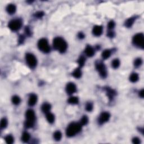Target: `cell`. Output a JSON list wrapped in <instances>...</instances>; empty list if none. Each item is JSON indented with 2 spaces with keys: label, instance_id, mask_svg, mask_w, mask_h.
Returning a JSON list of instances; mask_svg holds the SVG:
<instances>
[{
  "label": "cell",
  "instance_id": "cell-1",
  "mask_svg": "<svg viewBox=\"0 0 144 144\" xmlns=\"http://www.w3.org/2000/svg\"><path fill=\"white\" fill-rule=\"evenodd\" d=\"M53 46L55 50L60 53H64L68 48V44L65 41L62 37H58L54 38Z\"/></svg>",
  "mask_w": 144,
  "mask_h": 144
},
{
  "label": "cell",
  "instance_id": "cell-2",
  "mask_svg": "<svg viewBox=\"0 0 144 144\" xmlns=\"http://www.w3.org/2000/svg\"><path fill=\"white\" fill-rule=\"evenodd\" d=\"M82 126L80 123H71L66 129V135L68 137H71L80 132Z\"/></svg>",
  "mask_w": 144,
  "mask_h": 144
},
{
  "label": "cell",
  "instance_id": "cell-3",
  "mask_svg": "<svg viewBox=\"0 0 144 144\" xmlns=\"http://www.w3.org/2000/svg\"><path fill=\"white\" fill-rule=\"evenodd\" d=\"M144 36L142 33H137L135 35L132 39V43L137 47L140 48L141 49L144 48Z\"/></svg>",
  "mask_w": 144,
  "mask_h": 144
},
{
  "label": "cell",
  "instance_id": "cell-4",
  "mask_svg": "<svg viewBox=\"0 0 144 144\" xmlns=\"http://www.w3.org/2000/svg\"><path fill=\"white\" fill-rule=\"evenodd\" d=\"M38 47L40 51L44 53H48L50 52V47L48 41L46 38H41L38 42Z\"/></svg>",
  "mask_w": 144,
  "mask_h": 144
},
{
  "label": "cell",
  "instance_id": "cell-5",
  "mask_svg": "<svg viewBox=\"0 0 144 144\" xmlns=\"http://www.w3.org/2000/svg\"><path fill=\"white\" fill-rule=\"evenodd\" d=\"M95 67L99 74L102 78H106L107 76V71L106 69V66L105 64L101 61H98L95 63Z\"/></svg>",
  "mask_w": 144,
  "mask_h": 144
},
{
  "label": "cell",
  "instance_id": "cell-6",
  "mask_svg": "<svg viewBox=\"0 0 144 144\" xmlns=\"http://www.w3.org/2000/svg\"><path fill=\"white\" fill-rule=\"evenodd\" d=\"M26 59L27 64L30 68H34L37 66V60L33 54L27 53L26 55Z\"/></svg>",
  "mask_w": 144,
  "mask_h": 144
},
{
  "label": "cell",
  "instance_id": "cell-7",
  "mask_svg": "<svg viewBox=\"0 0 144 144\" xmlns=\"http://www.w3.org/2000/svg\"><path fill=\"white\" fill-rule=\"evenodd\" d=\"M22 26V21L20 19H14L10 21L9 23V28L12 31H17Z\"/></svg>",
  "mask_w": 144,
  "mask_h": 144
},
{
  "label": "cell",
  "instance_id": "cell-8",
  "mask_svg": "<svg viewBox=\"0 0 144 144\" xmlns=\"http://www.w3.org/2000/svg\"><path fill=\"white\" fill-rule=\"evenodd\" d=\"M110 118V114L108 112H103L100 114V117L99 118V123L100 125H102V124L106 123L108 121H109V119Z\"/></svg>",
  "mask_w": 144,
  "mask_h": 144
},
{
  "label": "cell",
  "instance_id": "cell-9",
  "mask_svg": "<svg viewBox=\"0 0 144 144\" xmlns=\"http://www.w3.org/2000/svg\"><path fill=\"white\" fill-rule=\"evenodd\" d=\"M26 120L30 121L35 123L36 117L35 111L33 110L29 109L26 111Z\"/></svg>",
  "mask_w": 144,
  "mask_h": 144
},
{
  "label": "cell",
  "instance_id": "cell-10",
  "mask_svg": "<svg viewBox=\"0 0 144 144\" xmlns=\"http://www.w3.org/2000/svg\"><path fill=\"white\" fill-rule=\"evenodd\" d=\"M66 92L68 94L72 95L74 93H75L77 91V87L73 83L70 82L67 84L66 86Z\"/></svg>",
  "mask_w": 144,
  "mask_h": 144
},
{
  "label": "cell",
  "instance_id": "cell-11",
  "mask_svg": "<svg viewBox=\"0 0 144 144\" xmlns=\"http://www.w3.org/2000/svg\"><path fill=\"white\" fill-rule=\"evenodd\" d=\"M105 90L106 91V92H107V95L109 98L110 101H112L113 99H114L115 96H116L117 93L115 90H113L110 87H105Z\"/></svg>",
  "mask_w": 144,
  "mask_h": 144
},
{
  "label": "cell",
  "instance_id": "cell-12",
  "mask_svg": "<svg viewBox=\"0 0 144 144\" xmlns=\"http://www.w3.org/2000/svg\"><path fill=\"white\" fill-rule=\"evenodd\" d=\"M103 28L101 26H95L92 29L93 35L95 36H100L102 33Z\"/></svg>",
  "mask_w": 144,
  "mask_h": 144
},
{
  "label": "cell",
  "instance_id": "cell-13",
  "mask_svg": "<svg viewBox=\"0 0 144 144\" xmlns=\"http://www.w3.org/2000/svg\"><path fill=\"white\" fill-rule=\"evenodd\" d=\"M84 53L88 57H92L95 55V50L92 46L87 45L84 50Z\"/></svg>",
  "mask_w": 144,
  "mask_h": 144
},
{
  "label": "cell",
  "instance_id": "cell-14",
  "mask_svg": "<svg viewBox=\"0 0 144 144\" xmlns=\"http://www.w3.org/2000/svg\"><path fill=\"white\" fill-rule=\"evenodd\" d=\"M37 101V96L35 94H31L28 100V105L32 107L34 106L36 104Z\"/></svg>",
  "mask_w": 144,
  "mask_h": 144
},
{
  "label": "cell",
  "instance_id": "cell-15",
  "mask_svg": "<svg viewBox=\"0 0 144 144\" xmlns=\"http://www.w3.org/2000/svg\"><path fill=\"white\" fill-rule=\"evenodd\" d=\"M6 10L9 14H13L16 12L17 8L14 4H9L6 7Z\"/></svg>",
  "mask_w": 144,
  "mask_h": 144
},
{
  "label": "cell",
  "instance_id": "cell-16",
  "mask_svg": "<svg viewBox=\"0 0 144 144\" xmlns=\"http://www.w3.org/2000/svg\"><path fill=\"white\" fill-rule=\"evenodd\" d=\"M137 19L136 17H133L131 18H129V19H128L125 22V26L127 28H130V27H132L134 24L135 21Z\"/></svg>",
  "mask_w": 144,
  "mask_h": 144
},
{
  "label": "cell",
  "instance_id": "cell-17",
  "mask_svg": "<svg viewBox=\"0 0 144 144\" xmlns=\"http://www.w3.org/2000/svg\"><path fill=\"white\" fill-rule=\"evenodd\" d=\"M51 106L50 104L44 103L42 105V107H41V109H42V111L43 112L47 114V113L50 112V110H51Z\"/></svg>",
  "mask_w": 144,
  "mask_h": 144
},
{
  "label": "cell",
  "instance_id": "cell-18",
  "mask_svg": "<svg viewBox=\"0 0 144 144\" xmlns=\"http://www.w3.org/2000/svg\"><path fill=\"white\" fill-rule=\"evenodd\" d=\"M72 75L75 78H80L82 76V72L80 68L79 67L78 68H76L74 71L72 73Z\"/></svg>",
  "mask_w": 144,
  "mask_h": 144
},
{
  "label": "cell",
  "instance_id": "cell-19",
  "mask_svg": "<svg viewBox=\"0 0 144 144\" xmlns=\"http://www.w3.org/2000/svg\"><path fill=\"white\" fill-rule=\"evenodd\" d=\"M46 119L50 123H53L55 121V116L53 113L48 112L46 114Z\"/></svg>",
  "mask_w": 144,
  "mask_h": 144
},
{
  "label": "cell",
  "instance_id": "cell-20",
  "mask_svg": "<svg viewBox=\"0 0 144 144\" xmlns=\"http://www.w3.org/2000/svg\"><path fill=\"white\" fill-rule=\"evenodd\" d=\"M138 79H139V76H138V74L136 73H134L131 74L130 77H129V80L131 82L135 83L137 82Z\"/></svg>",
  "mask_w": 144,
  "mask_h": 144
},
{
  "label": "cell",
  "instance_id": "cell-21",
  "mask_svg": "<svg viewBox=\"0 0 144 144\" xmlns=\"http://www.w3.org/2000/svg\"><path fill=\"white\" fill-rule=\"evenodd\" d=\"M111 54V52L110 50H104L101 54L102 59H104V60H106V59H108L110 56Z\"/></svg>",
  "mask_w": 144,
  "mask_h": 144
},
{
  "label": "cell",
  "instance_id": "cell-22",
  "mask_svg": "<svg viewBox=\"0 0 144 144\" xmlns=\"http://www.w3.org/2000/svg\"><path fill=\"white\" fill-rule=\"evenodd\" d=\"M30 138V135L29 134L28 132H25L23 133V135H22L21 140H22V141L24 142V143H28V142L29 141Z\"/></svg>",
  "mask_w": 144,
  "mask_h": 144
},
{
  "label": "cell",
  "instance_id": "cell-23",
  "mask_svg": "<svg viewBox=\"0 0 144 144\" xmlns=\"http://www.w3.org/2000/svg\"><path fill=\"white\" fill-rule=\"evenodd\" d=\"M68 102L71 104H78L79 99L76 96H72L68 99Z\"/></svg>",
  "mask_w": 144,
  "mask_h": 144
},
{
  "label": "cell",
  "instance_id": "cell-24",
  "mask_svg": "<svg viewBox=\"0 0 144 144\" xmlns=\"http://www.w3.org/2000/svg\"><path fill=\"white\" fill-rule=\"evenodd\" d=\"M85 62H86L85 57L83 56H80V57L78 60V64H79L80 68L83 66L84 65V64H85Z\"/></svg>",
  "mask_w": 144,
  "mask_h": 144
},
{
  "label": "cell",
  "instance_id": "cell-25",
  "mask_svg": "<svg viewBox=\"0 0 144 144\" xmlns=\"http://www.w3.org/2000/svg\"><path fill=\"white\" fill-rule=\"evenodd\" d=\"M54 137L55 138L56 141H60V140L62 139V134L61 133L60 131H56L54 134Z\"/></svg>",
  "mask_w": 144,
  "mask_h": 144
},
{
  "label": "cell",
  "instance_id": "cell-26",
  "mask_svg": "<svg viewBox=\"0 0 144 144\" xmlns=\"http://www.w3.org/2000/svg\"><path fill=\"white\" fill-rule=\"evenodd\" d=\"M120 63L119 60L118 59H114V60H113V62H111V66L114 69H117V68H118L120 66Z\"/></svg>",
  "mask_w": 144,
  "mask_h": 144
},
{
  "label": "cell",
  "instance_id": "cell-27",
  "mask_svg": "<svg viewBox=\"0 0 144 144\" xmlns=\"http://www.w3.org/2000/svg\"><path fill=\"white\" fill-rule=\"evenodd\" d=\"M12 102L14 105H19L21 102V99L18 96H14L12 98Z\"/></svg>",
  "mask_w": 144,
  "mask_h": 144
},
{
  "label": "cell",
  "instance_id": "cell-28",
  "mask_svg": "<svg viewBox=\"0 0 144 144\" xmlns=\"http://www.w3.org/2000/svg\"><path fill=\"white\" fill-rule=\"evenodd\" d=\"M89 122V118L86 116H84L82 117V118L81 119L80 121V123L82 126L86 125Z\"/></svg>",
  "mask_w": 144,
  "mask_h": 144
},
{
  "label": "cell",
  "instance_id": "cell-29",
  "mask_svg": "<svg viewBox=\"0 0 144 144\" xmlns=\"http://www.w3.org/2000/svg\"><path fill=\"white\" fill-rule=\"evenodd\" d=\"M142 64H143V60H142L141 58H137L134 61V66L136 68L139 67V66L141 65Z\"/></svg>",
  "mask_w": 144,
  "mask_h": 144
},
{
  "label": "cell",
  "instance_id": "cell-30",
  "mask_svg": "<svg viewBox=\"0 0 144 144\" xmlns=\"http://www.w3.org/2000/svg\"><path fill=\"white\" fill-rule=\"evenodd\" d=\"M5 141H6L7 144H11L14 143V138L11 135H8V136L5 137Z\"/></svg>",
  "mask_w": 144,
  "mask_h": 144
},
{
  "label": "cell",
  "instance_id": "cell-31",
  "mask_svg": "<svg viewBox=\"0 0 144 144\" xmlns=\"http://www.w3.org/2000/svg\"><path fill=\"white\" fill-rule=\"evenodd\" d=\"M8 120L6 118H3L1 120V125H0V126H1V129H3L5 128L8 126Z\"/></svg>",
  "mask_w": 144,
  "mask_h": 144
},
{
  "label": "cell",
  "instance_id": "cell-32",
  "mask_svg": "<svg viewBox=\"0 0 144 144\" xmlns=\"http://www.w3.org/2000/svg\"><path fill=\"white\" fill-rule=\"evenodd\" d=\"M115 26H116V23L113 20L110 21L108 24V28L109 30H112L114 28Z\"/></svg>",
  "mask_w": 144,
  "mask_h": 144
},
{
  "label": "cell",
  "instance_id": "cell-33",
  "mask_svg": "<svg viewBox=\"0 0 144 144\" xmlns=\"http://www.w3.org/2000/svg\"><path fill=\"white\" fill-rule=\"evenodd\" d=\"M34 123H33V122L26 120V122L24 123V126L27 128H32L33 127Z\"/></svg>",
  "mask_w": 144,
  "mask_h": 144
},
{
  "label": "cell",
  "instance_id": "cell-34",
  "mask_svg": "<svg viewBox=\"0 0 144 144\" xmlns=\"http://www.w3.org/2000/svg\"><path fill=\"white\" fill-rule=\"evenodd\" d=\"M86 109L87 111H91L93 110V104L91 102H87L86 105Z\"/></svg>",
  "mask_w": 144,
  "mask_h": 144
},
{
  "label": "cell",
  "instance_id": "cell-35",
  "mask_svg": "<svg viewBox=\"0 0 144 144\" xmlns=\"http://www.w3.org/2000/svg\"><path fill=\"white\" fill-rule=\"evenodd\" d=\"M44 12L43 11H38L37 12H36L35 14V17L37 18H41L44 17Z\"/></svg>",
  "mask_w": 144,
  "mask_h": 144
},
{
  "label": "cell",
  "instance_id": "cell-36",
  "mask_svg": "<svg viewBox=\"0 0 144 144\" xmlns=\"http://www.w3.org/2000/svg\"><path fill=\"white\" fill-rule=\"evenodd\" d=\"M25 32H26V35L28 36H30L32 34L31 30H30V29L29 28V27H26V28H25Z\"/></svg>",
  "mask_w": 144,
  "mask_h": 144
},
{
  "label": "cell",
  "instance_id": "cell-37",
  "mask_svg": "<svg viewBox=\"0 0 144 144\" xmlns=\"http://www.w3.org/2000/svg\"><path fill=\"white\" fill-rule=\"evenodd\" d=\"M25 40V37L23 35H20L19 37V39H18V41H19V44H23V42H24Z\"/></svg>",
  "mask_w": 144,
  "mask_h": 144
},
{
  "label": "cell",
  "instance_id": "cell-38",
  "mask_svg": "<svg viewBox=\"0 0 144 144\" xmlns=\"http://www.w3.org/2000/svg\"><path fill=\"white\" fill-rule=\"evenodd\" d=\"M132 143L134 144H139L141 143V141L138 137H134L132 139Z\"/></svg>",
  "mask_w": 144,
  "mask_h": 144
},
{
  "label": "cell",
  "instance_id": "cell-39",
  "mask_svg": "<svg viewBox=\"0 0 144 144\" xmlns=\"http://www.w3.org/2000/svg\"><path fill=\"white\" fill-rule=\"evenodd\" d=\"M108 37H109L110 38H113L115 36V33L114 32L112 31V30H109V32H108Z\"/></svg>",
  "mask_w": 144,
  "mask_h": 144
},
{
  "label": "cell",
  "instance_id": "cell-40",
  "mask_svg": "<svg viewBox=\"0 0 144 144\" xmlns=\"http://www.w3.org/2000/svg\"><path fill=\"white\" fill-rule=\"evenodd\" d=\"M84 37H85V36H84V35L83 34V33H82V32H80V33H78V37L79 38L81 39H83Z\"/></svg>",
  "mask_w": 144,
  "mask_h": 144
},
{
  "label": "cell",
  "instance_id": "cell-41",
  "mask_svg": "<svg viewBox=\"0 0 144 144\" xmlns=\"http://www.w3.org/2000/svg\"><path fill=\"white\" fill-rule=\"evenodd\" d=\"M138 94H139V96H140V97H141V98H144V90H141V91H140V92H139V93H138Z\"/></svg>",
  "mask_w": 144,
  "mask_h": 144
}]
</instances>
